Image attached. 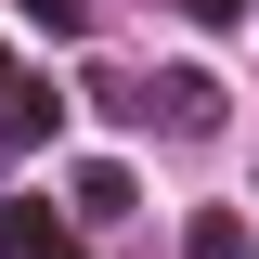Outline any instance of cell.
<instances>
[{
  "instance_id": "cell-1",
  "label": "cell",
  "mask_w": 259,
  "mask_h": 259,
  "mask_svg": "<svg viewBox=\"0 0 259 259\" xmlns=\"http://www.w3.org/2000/svg\"><path fill=\"white\" fill-rule=\"evenodd\" d=\"M143 117H168L182 143H207V130H221V78H156V104H143Z\"/></svg>"
},
{
  "instance_id": "cell-2",
  "label": "cell",
  "mask_w": 259,
  "mask_h": 259,
  "mask_svg": "<svg viewBox=\"0 0 259 259\" xmlns=\"http://www.w3.org/2000/svg\"><path fill=\"white\" fill-rule=\"evenodd\" d=\"M0 246L13 259H78V233H65L52 207H0Z\"/></svg>"
},
{
  "instance_id": "cell-3",
  "label": "cell",
  "mask_w": 259,
  "mask_h": 259,
  "mask_svg": "<svg viewBox=\"0 0 259 259\" xmlns=\"http://www.w3.org/2000/svg\"><path fill=\"white\" fill-rule=\"evenodd\" d=\"M143 194H130V168H78V221H130Z\"/></svg>"
},
{
  "instance_id": "cell-4",
  "label": "cell",
  "mask_w": 259,
  "mask_h": 259,
  "mask_svg": "<svg viewBox=\"0 0 259 259\" xmlns=\"http://www.w3.org/2000/svg\"><path fill=\"white\" fill-rule=\"evenodd\" d=\"M52 117H65L52 91H13V104H0V143H13V156H26V143H39V130H52Z\"/></svg>"
},
{
  "instance_id": "cell-5",
  "label": "cell",
  "mask_w": 259,
  "mask_h": 259,
  "mask_svg": "<svg viewBox=\"0 0 259 259\" xmlns=\"http://www.w3.org/2000/svg\"><path fill=\"white\" fill-rule=\"evenodd\" d=\"M182 259H246V221H233V207H207V221L182 233Z\"/></svg>"
},
{
  "instance_id": "cell-6",
  "label": "cell",
  "mask_w": 259,
  "mask_h": 259,
  "mask_svg": "<svg viewBox=\"0 0 259 259\" xmlns=\"http://www.w3.org/2000/svg\"><path fill=\"white\" fill-rule=\"evenodd\" d=\"M13 13H26L39 39H78V26H91V0H13Z\"/></svg>"
},
{
  "instance_id": "cell-7",
  "label": "cell",
  "mask_w": 259,
  "mask_h": 259,
  "mask_svg": "<svg viewBox=\"0 0 259 259\" xmlns=\"http://www.w3.org/2000/svg\"><path fill=\"white\" fill-rule=\"evenodd\" d=\"M182 13H207V26H233V13H246V0H182Z\"/></svg>"
}]
</instances>
